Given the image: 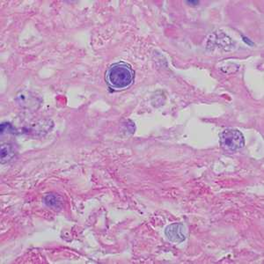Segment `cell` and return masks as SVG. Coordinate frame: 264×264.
<instances>
[{"mask_svg":"<svg viewBox=\"0 0 264 264\" xmlns=\"http://www.w3.org/2000/svg\"><path fill=\"white\" fill-rule=\"evenodd\" d=\"M15 156V152L10 145H3L1 147V162L5 163Z\"/></svg>","mask_w":264,"mask_h":264,"instance_id":"cell-6","label":"cell"},{"mask_svg":"<svg viewBox=\"0 0 264 264\" xmlns=\"http://www.w3.org/2000/svg\"><path fill=\"white\" fill-rule=\"evenodd\" d=\"M5 133H9V134L14 133V127L11 123L4 122L1 124V134H5Z\"/></svg>","mask_w":264,"mask_h":264,"instance_id":"cell-7","label":"cell"},{"mask_svg":"<svg viewBox=\"0 0 264 264\" xmlns=\"http://www.w3.org/2000/svg\"><path fill=\"white\" fill-rule=\"evenodd\" d=\"M16 101L20 107L26 109H36L40 105L39 99L29 92L19 93L16 97Z\"/></svg>","mask_w":264,"mask_h":264,"instance_id":"cell-4","label":"cell"},{"mask_svg":"<svg viewBox=\"0 0 264 264\" xmlns=\"http://www.w3.org/2000/svg\"><path fill=\"white\" fill-rule=\"evenodd\" d=\"M107 86L115 91H122L131 86L135 79V72L131 65L120 61L111 64L106 72Z\"/></svg>","mask_w":264,"mask_h":264,"instance_id":"cell-1","label":"cell"},{"mask_svg":"<svg viewBox=\"0 0 264 264\" xmlns=\"http://www.w3.org/2000/svg\"><path fill=\"white\" fill-rule=\"evenodd\" d=\"M43 202L47 206L55 208V209H58L62 205V199L60 196H57V194H54V193H50L44 196Z\"/></svg>","mask_w":264,"mask_h":264,"instance_id":"cell-5","label":"cell"},{"mask_svg":"<svg viewBox=\"0 0 264 264\" xmlns=\"http://www.w3.org/2000/svg\"><path fill=\"white\" fill-rule=\"evenodd\" d=\"M165 234L168 239L174 243H182L186 239V230L182 224H172L165 230Z\"/></svg>","mask_w":264,"mask_h":264,"instance_id":"cell-3","label":"cell"},{"mask_svg":"<svg viewBox=\"0 0 264 264\" xmlns=\"http://www.w3.org/2000/svg\"><path fill=\"white\" fill-rule=\"evenodd\" d=\"M220 145L226 150H240L245 147V138L238 129L226 128L220 134Z\"/></svg>","mask_w":264,"mask_h":264,"instance_id":"cell-2","label":"cell"}]
</instances>
